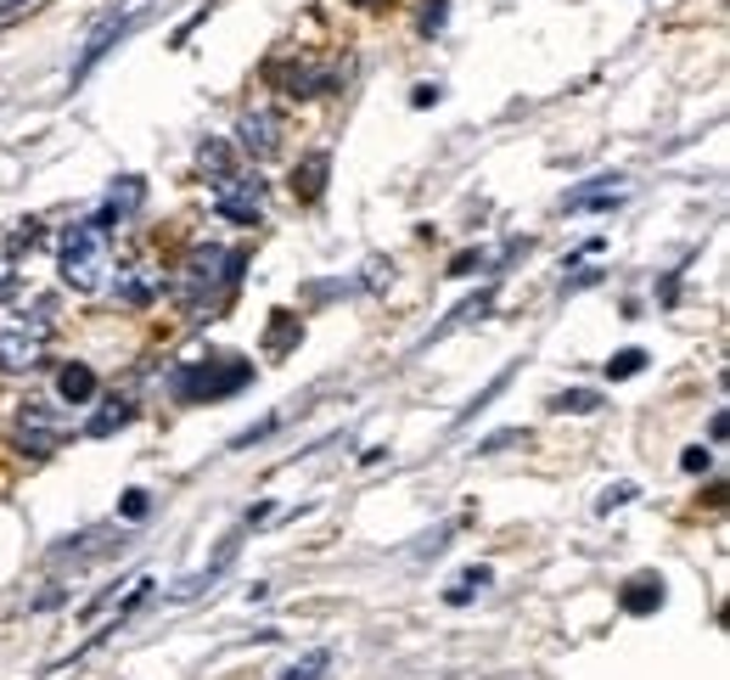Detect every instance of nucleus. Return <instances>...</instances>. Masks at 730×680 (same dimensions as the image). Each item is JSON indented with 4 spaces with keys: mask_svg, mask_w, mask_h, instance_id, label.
Instances as JSON below:
<instances>
[{
    "mask_svg": "<svg viewBox=\"0 0 730 680\" xmlns=\"http://www.w3.org/2000/svg\"><path fill=\"white\" fill-rule=\"evenodd\" d=\"M663 596H669V591H663L657 574H635V579L624 585V613H657Z\"/></svg>",
    "mask_w": 730,
    "mask_h": 680,
    "instance_id": "obj_11",
    "label": "nucleus"
},
{
    "mask_svg": "<svg viewBox=\"0 0 730 680\" xmlns=\"http://www.w3.org/2000/svg\"><path fill=\"white\" fill-rule=\"evenodd\" d=\"M523 439H528L523 428H506V433H494V439H483L478 450H483V456H494V450H506V444H523Z\"/></svg>",
    "mask_w": 730,
    "mask_h": 680,
    "instance_id": "obj_24",
    "label": "nucleus"
},
{
    "mask_svg": "<svg viewBox=\"0 0 730 680\" xmlns=\"http://www.w3.org/2000/svg\"><path fill=\"white\" fill-rule=\"evenodd\" d=\"M237 276H242V253H225V248H197V253L186 259V265H180L175 293H180V304L203 310V304H214V293H219V287H237Z\"/></svg>",
    "mask_w": 730,
    "mask_h": 680,
    "instance_id": "obj_2",
    "label": "nucleus"
},
{
    "mask_svg": "<svg viewBox=\"0 0 730 680\" xmlns=\"http://www.w3.org/2000/svg\"><path fill=\"white\" fill-rule=\"evenodd\" d=\"M292 338H298V315H287V310H281V320L270 327V349H287Z\"/></svg>",
    "mask_w": 730,
    "mask_h": 680,
    "instance_id": "obj_22",
    "label": "nucleus"
},
{
    "mask_svg": "<svg viewBox=\"0 0 730 680\" xmlns=\"http://www.w3.org/2000/svg\"><path fill=\"white\" fill-rule=\"evenodd\" d=\"M214 209H219L230 225H259L264 180H259V175H219V186H214Z\"/></svg>",
    "mask_w": 730,
    "mask_h": 680,
    "instance_id": "obj_4",
    "label": "nucleus"
},
{
    "mask_svg": "<svg viewBox=\"0 0 730 680\" xmlns=\"http://www.w3.org/2000/svg\"><path fill=\"white\" fill-rule=\"evenodd\" d=\"M624 180L618 175H595V180H584V186H574L568 198H562V209L568 214H584V209H613V203H624Z\"/></svg>",
    "mask_w": 730,
    "mask_h": 680,
    "instance_id": "obj_7",
    "label": "nucleus"
},
{
    "mask_svg": "<svg viewBox=\"0 0 730 680\" xmlns=\"http://www.w3.org/2000/svg\"><path fill=\"white\" fill-rule=\"evenodd\" d=\"M708 462H714V456H708L703 444H691L685 456H680V467H685V473H708Z\"/></svg>",
    "mask_w": 730,
    "mask_h": 680,
    "instance_id": "obj_26",
    "label": "nucleus"
},
{
    "mask_svg": "<svg viewBox=\"0 0 730 680\" xmlns=\"http://www.w3.org/2000/svg\"><path fill=\"white\" fill-rule=\"evenodd\" d=\"M237 147L253 158V164H264V158H276L281 152V118L270 108H253L237 118Z\"/></svg>",
    "mask_w": 730,
    "mask_h": 680,
    "instance_id": "obj_5",
    "label": "nucleus"
},
{
    "mask_svg": "<svg viewBox=\"0 0 730 680\" xmlns=\"http://www.w3.org/2000/svg\"><path fill=\"white\" fill-rule=\"evenodd\" d=\"M12 287H17V276H12L7 265H0V299H12Z\"/></svg>",
    "mask_w": 730,
    "mask_h": 680,
    "instance_id": "obj_28",
    "label": "nucleus"
},
{
    "mask_svg": "<svg viewBox=\"0 0 730 680\" xmlns=\"http://www.w3.org/2000/svg\"><path fill=\"white\" fill-rule=\"evenodd\" d=\"M629 501H635V483H607V490H602V512L629 506Z\"/></svg>",
    "mask_w": 730,
    "mask_h": 680,
    "instance_id": "obj_23",
    "label": "nucleus"
},
{
    "mask_svg": "<svg viewBox=\"0 0 730 680\" xmlns=\"http://www.w3.org/2000/svg\"><path fill=\"white\" fill-rule=\"evenodd\" d=\"M147 512H152V495H147V490H129L124 506H118V517H129V524H141Z\"/></svg>",
    "mask_w": 730,
    "mask_h": 680,
    "instance_id": "obj_21",
    "label": "nucleus"
},
{
    "mask_svg": "<svg viewBox=\"0 0 730 680\" xmlns=\"http://www.w3.org/2000/svg\"><path fill=\"white\" fill-rule=\"evenodd\" d=\"M489 579H494V574H489L483 563H478V568H461V574H455V585L444 591V602H450V607H467V602L489 585Z\"/></svg>",
    "mask_w": 730,
    "mask_h": 680,
    "instance_id": "obj_14",
    "label": "nucleus"
},
{
    "mask_svg": "<svg viewBox=\"0 0 730 680\" xmlns=\"http://www.w3.org/2000/svg\"><path fill=\"white\" fill-rule=\"evenodd\" d=\"M136 12H141V7H136ZM136 12H124V17H113V23H102V28H96V35H90V46H85V56L74 62V85H79V79L96 68V62H102V56L118 46V35H129V23H136Z\"/></svg>",
    "mask_w": 730,
    "mask_h": 680,
    "instance_id": "obj_8",
    "label": "nucleus"
},
{
    "mask_svg": "<svg viewBox=\"0 0 730 680\" xmlns=\"http://www.w3.org/2000/svg\"><path fill=\"white\" fill-rule=\"evenodd\" d=\"M118 293H124V304H147V299H152V276L124 270V276H118Z\"/></svg>",
    "mask_w": 730,
    "mask_h": 680,
    "instance_id": "obj_18",
    "label": "nucleus"
},
{
    "mask_svg": "<svg viewBox=\"0 0 730 680\" xmlns=\"http://www.w3.org/2000/svg\"><path fill=\"white\" fill-rule=\"evenodd\" d=\"M253 377V366L248 361H191V366H180L175 377H169V394L175 400H219V394H237V388Z\"/></svg>",
    "mask_w": 730,
    "mask_h": 680,
    "instance_id": "obj_3",
    "label": "nucleus"
},
{
    "mask_svg": "<svg viewBox=\"0 0 730 680\" xmlns=\"http://www.w3.org/2000/svg\"><path fill=\"white\" fill-rule=\"evenodd\" d=\"M23 7V0H0V17H7V12H17Z\"/></svg>",
    "mask_w": 730,
    "mask_h": 680,
    "instance_id": "obj_29",
    "label": "nucleus"
},
{
    "mask_svg": "<svg viewBox=\"0 0 730 680\" xmlns=\"http://www.w3.org/2000/svg\"><path fill=\"white\" fill-rule=\"evenodd\" d=\"M237 545H242V534H230V540L219 545V557H214V563H209L203 574H186L180 585H175V602H191V596H203V591L214 585V579H219V574L230 568V557H237Z\"/></svg>",
    "mask_w": 730,
    "mask_h": 680,
    "instance_id": "obj_9",
    "label": "nucleus"
},
{
    "mask_svg": "<svg viewBox=\"0 0 730 680\" xmlns=\"http://www.w3.org/2000/svg\"><path fill=\"white\" fill-rule=\"evenodd\" d=\"M646 372V349H618L613 361H607V377L618 382V377H641Z\"/></svg>",
    "mask_w": 730,
    "mask_h": 680,
    "instance_id": "obj_17",
    "label": "nucleus"
},
{
    "mask_svg": "<svg viewBox=\"0 0 730 680\" xmlns=\"http://www.w3.org/2000/svg\"><path fill=\"white\" fill-rule=\"evenodd\" d=\"M40 354H46V332H0V372H35L40 366Z\"/></svg>",
    "mask_w": 730,
    "mask_h": 680,
    "instance_id": "obj_6",
    "label": "nucleus"
},
{
    "mask_svg": "<svg viewBox=\"0 0 730 680\" xmlns=\"http://www.w3.org/2000/svg\"><path fill=\"white\" fill-rule=\"evenodd\" d=\"M551 411H574V416H590V411H602V394L595 388H568V394H556Z\"/></svg>",
    "mask_w": 730,
    "mask_h": 680,
    "instance_id": "obj_16",
    "label": "nucleus"
},
{
    "mask_svg": "<svg viewBox=\"0 0 730 680\" xmlns=\"http://www.w3.org/2000/svg\"><path fill=\"white\" fill-rule=\"evenodd\" d=\"M326 169H331V158H326V152H315L310 164L292 175V191H298V198H304V203H315L320 191H326Z\"/></svg>",
    "mask_w": 730,
    "mask_h": 680,
    "instance_id": "obj_13",
    "label": "nucleus"
},
{
    "mask_svg": "<svg viewBox=\"0 0 730 680\" xmlns=\"http://www.w3.org/2000/svg\"><path fill=\"white\" fill-rule=\"evenodd\" d=\"M124 423H136V405H129V400H108V405L85 423V433H90V439H108V433H118Z\"/></svg>",
    "mask_w": 730,
    "mask_h": 680,
    "instance_id": "obj_12",
    "label": "nucleus"
},
{
    "mask_svg": "<svg viewBox=\"0 0 730 680\" xmlns=\"http://www.w3.org/2000/svg\"><path fill=\"white\" fill-rule=\"evenodd\" d=\"M444 17H450V0H427L421 7V35H439Z\"/></svg>",
    "mask_w": 730,
    "mask_h": 680,
    "instance_id": "obj_20",
    "label": "nucleus"
},
{
    "mask_svg": "<svg viewBox=\"0 0 730 680\" xmlns=\"http://www.w3.org/2000/svg\"><path fill=\"white\" fill-rule=\"evenodd\" d=\"M326 669H331V646H315V653H304L298 664H287L276 680H320Z\"/></svg>",
    "mask_w": 730,
    "mask_h": 680,
    "instance_id": "obj_15",
    "label": "nucleus"
},
{
    "mask_svg": "<svg viewBox=\"0 0 730 680\" xmlns=\"http://www.w3.org/2000/svg\"><path fill=\"white\" fill-rule=\"evenodd\" d=\"M444 96V85H416V96H411V108H433Z\"/></svg>",
    "mask_w": 730,
    "mask_h": 680,
    "instance_id": "obj_27",
    "label": "nucleus"
},
{
    "mask_svg": "<svg viewBox=\"0 0 730 680\" xmlns=\"http://www.w3.org/2000/svg\"><path fill=\"white\" fill-rule=\"evenodd\" d=\"M113 209H102V214H90V219H79L68 237H62V281L74 287V293H96L102 287V276H108V231H113Z\"/></svg>",
    "mask_w": 730,
    "mask_h": 680,
    "instance_id": "obj_1",
    "label": "nucleus"
},
{
    "mask_svg": "<svg viewBox=\"0 0 730 680\" xmlns=\"http://www.w3.org/2000/svg\"><path fill=\"white\" fill-rule=\"evenodd\" d=\"M56 394L68 400V405H90V400H96V372H90L85 361L62 366V372H56Z\"/></svg>",
    "mask_w": 730,
    "mask_h": 680,
    "instance_id": "obj_10",
    "label": "nucleus"
},
{
    "mask_svg": "<svg viewBox=\"0 0 730 680\" xmlns=\"http://www.w3.org/2000/svg\"><path fill=\"white\" fill-rule=\"evenodd\" d=\"M483 265H489V259H483V253H461V259H455V265H450V276H478Z\"/></svg>",
    "mask_w": 730,
    "mask_h": 680,
    "instance_id": "obj_25",
    "label": "nucleus"
},
{
    "mask_svg": "<svg viewBox=\"0 0 730 680\" xmlns=\"http://www.w3.org/2000/svg\"><path fill=\"white\" fill-rule=\"evenodd\" d=\"M197 164L214 169V175H230V147L225 141H203V152H197Z\"/></svg>",
    "mask_w": 730,
    "mask_h": 680,
    "instance_id": "obj_19",
    "label": "nucleus"
}]
</instances>
